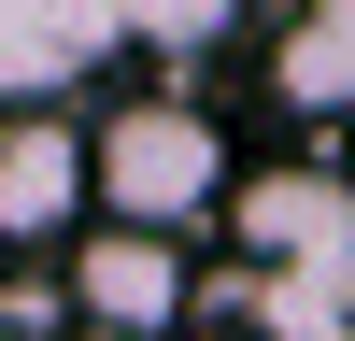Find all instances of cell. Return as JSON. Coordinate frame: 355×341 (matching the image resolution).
<instances>
[{
    "instance_id": "obj_2",
    "label": "cell",
    "mask_w": 355,
    "mask_h": 341,
    "mask_svg": "<svg viewBox=\"0 0 355 341\" xmlns=\"http://www.w3.org/2000/svg\"><path fill=\"white\" fill-rule=\"evenodd\" d=\"M227 199V128L199 100H114L85 128V213L114 227H199Z\"/></svg>"
},
{
    "instance_id": "obj_4",
    "label": "cell",
    "mask_w": 355,
    "mask_h": 341,
    "mask_svg": "<svg viewBox=\"0 0 355 341\" xmlns=\"http://www.w3.org/2000/svg\"><path fill=\"white\" fill-rule=\"evenodd\" d=\"M185 299H199L185 284V227H114V213L71 242V284H57V313L85 341H171Z\"/></svg>"
},
{
    "instance_id": "obj_3",
    "label": "cell",
    "mask_w": 355,
    "mask_h": 341,
    "mask_svg": "<svg viewBox=\"0 0 355 341\" xmlns=\"http://www.w3.org/2000/svg\"><path fill=\"white\" fill-rule=\"evenodd\" d=\"M227 28V0H0V100H71L100 57L157 43V57H199Z\"/></svg>"
},
{
    "instance_id": "obj_6",
    "label": "cell",
    "mask_w": 355,
    "mask_h": 341,
    "mask_svg": "<svg viewBox=\"0 0 355 341\" xmlns=\"http://www.w3.org/2000/svg\"><path fill=\"white\" fill-rule=\"evenodd\" d=\"M270 85H284V114H341L355 100V0H299V15H284Z\"/></svg>"
},
{
    "instance_id": "obj_1",
    "label": "cell",
    "mask_w": 355,
    "mask_h": 341,
    "mask_svg": "<svg viewBox=\"0 0 355 341\" xmlns=\"http://www.w3.org/2000/svg\"><path fill=\"white\" fill-rule=\"evenodd\" d=\"M242 227V327L256 341H355V185L327 157H284V170H227L214 199Z\"/></svg>"
},
{
    "instance_id": "obj_7",
    "label": "cell",
    "mask_w": 355,
    "mask_h": 341,
    "mask_svg": "<svg viewBox=\"0 0 355 341\" xmlns=\"http://www.w3.org/2000/svg\"><path fill=\"white\" fill-rule=\"evenodd\" d=\"M57 327H71V313H57L43 284H15V270H0V341H57Z\"/></svg>"
},
{
    "instance_id": "obj_5",
    "label": "cell",
    "mask_w": 355,
    "mask_h": 341,
    "mask_svg": "<svg viewBox=\"0 0 355 341\" xmlns=\"http://www.w3.org/2000/svg\"><path fill=\"white\" fill-rule=\"evenodd\" d=\"M85 227V128L57 100H0V256H43Z\"/></svg>"
}]
</instances>
